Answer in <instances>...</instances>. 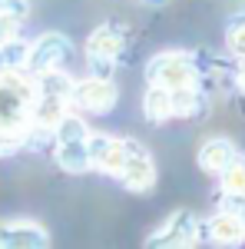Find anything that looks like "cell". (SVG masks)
I'll return each instance as SVG.
<instances>
[{
    "label": "cell",
    "instance_id": "obj_1",
    "mask_svg": "<svg viewBox=\"0 0 245 249\" xmlns=\"http://www.w3.org/2000/svg\"><path fill=\"white\" fill-rule=\"evenodd\" d=\"M33 80L23 70H0V143H14L30 133Z\"/></svg>",
    "mask_w": 245,
    "mask_h": 249
},
{
    "label": "cell",
    "instance_id": "obj_2",
    "mask_svg": "<svg viewBox=\"0 0 245 249\" xmlns=\"http://www.w3.org/2000/svg\"><path fill=\"white\" fill-rule=\"evenodd\" d=\"M146 80L166 87V90H192V87H199V70L189 53L166 50L146 63Z\"/></svg>",
    "mask_w": 245,
    "mask_h": 249
},
{
    "label": "cell",
    "instance_id": "obj_3",
    "mask_svg": "<svg viewBox=\"0 0 245 249\" xmlns=\"http://www.w3.org/2000/svg\"><path fill=\"white\" fill-rule=\"evenodd\" d=\"M70 53H73V47H70V40L63 34H43L27 47L23 73L33 77V73H43V70H57V67H63L70 60Z\"/></svg>",
    "mask_w": 245,
    "mask_h": 249
},
{
    "label": "cell",
    "instance_id": "obj_4",
    "mask_svg": "<svg viewBox=\"0 0 245 249\" xmlns=\"http://www.w3.org/2000/svg\"><path fill=\"white\" fill-rule=\"evenodd\" d=\"M123 43H126V37L113 23H103V27H96L90 34V40H86V60H90L96 77H110L113 73V63L119 57V50H123Z\"/></svg>",
    "mask_w": 245,
    "mask_h": 249
},
{
    "label": "cell",
    "instance_id": "obj_5",
    "mask_svg": "<svg viewBox=\"0 0 245 249\" xmlns=\"http://www.w3.org/2000/svg\"><path fill=\"white\" fill-rule=\"evenodd\" d=\"M116 103V83L110 77H86L76 83L73 80V90H70V107L80 110V113H106L113 110Z\"/></svg>",
    "mask_w": 245,
    "mask_h": 249
},
{
    "label": "cell",
    "instance_id": "obj_6",
    "mask_svg": "<svg viewBox=\"0 0 245 249\" xmlns=\"http://www.w3.org/2000/svg\"><path fill=\"white\" fill-rule=\"evenodd\" d=\"M116 176L123 179V186H126V190H136V193L152 190V183H156V163H152L149 150H146V146H139L136 140H126L123 166H119Z\"/></svg>",
    "mask_w": 245,
    "mask_h": 249
},
{
    "label": "cell",
    "instance_id": "obj_7",
    "mask_svg": "<svg viewBox=\"0 0 245 249\" xmlns=\"http://www.w3.org/2000/svg\"><path fill=\"white\" fill-rule=\"evenodd\" d=\"M199 232H202L199 219L189 210H179L163 223V230L156 232V236L146 239V246H196L199 243Z\"/></svg>",
    "mask_w": 245,
    "mask_h": 249
},
{
    "label": "cell",
    "instance_id": "obj_8",
    "mask_svg": "<svg viewBox=\"0 0 245 249\" xmlns=\"http://www.w3.org/2000/svg\"><path fill=\"white\" fill-rule=\"evenodd\" d=\"M86 146H90V163H93V170H103V173H110V176L119 173L123 153H126V140L106 136V133H93V130H90Z\"/></svg>",
    "mask_w": 245,
    "mask_h": 249
},
{
    "label": "cell",
    "instance_id": "obj_9",
    "mask_svg": "<svg viewBox=\"0 0 245 249\" xmlns=\"http://www.w3.org/2000/svg\"><path fill=\"white\" fill-rule=\"evenodd\" d=\"M0 246H7V249H43V246H50V236L37 223H7V226H0Z\"/></svg>",
    "mask_w": 245,
    "mask_h": 249
},
{
    "label": "cell",
    "instance_id": "obj_10",
    "mask_svg": "<svg viewBox=\"0 0 245 249\" xmlns=\"http://www.w3.org/2000/svg\"><path fill=\"white\" fill-rule=\"evenodd\" d=\"M232 163H239V150H235L229 140L215 136V140L202 143V150H199V166H202L206 173H212V176H222V173H226Z\"/></svg>",
    "mask_w": 245,
    "mask_h": 249
},
{
    "label": "cell",
    "instance_id": "obj_11",
    "mask_svg": "<svg viewBox=\"0 0 245 249\" xmlns=\"http://www.w3.org/2000/svg\"><path fill=\"white\" fill-rule=\"evenodd\" d=\"M53 156H57V166H60V170L73 173V176H80V173H86V170H93L86 140H60L57 150H53Z\"/></svg>",
    "mask_w": 245,
    "mask_h": 249
},
{
    "label": "cell",
    "instance_id": "obj_12",
    "mask_svg": "<svg viewBox=\"0 0 245 249\" xmlns=\"http://www.w3.org/2000/svg\"><path fill=\"white\" fill-rule=\"evenodd\" d=\"M206 232H209V239L219 243V246H235V243H242V239H245L242 219H239L232 210H222L219 216H212L209 226H206Z\"/></svg>",
    "mask_w": 245,
    "mask_h": 249
},
{
    "label": "cell",
    "instance_id": "obj_13",
    "mask_svg": "<svg viewBox=\"0 0 245 249\" xmlns=\"http://www.w3.org/2000/svg\"><path fill=\"white\" fill-rule=\"evenodd\" d=\"M143 110H146V120H152V123L172 120V90L159 87V83H149L146 100H143Z\"/></svg>",
    "mask_w": 245,
    "mask_h": 249
},
{
    "label": "cell",
    "instance_id": "obj_14",
    "mask_svg": "<svg viewBox=\"0 0 245 249\" xmlns=\"http://www.w3.org/2000/svg\"><path fill=\"white\" fill-rule=\"evenodd\" d=\"M90 136V126H86V120H83V113L80 110H66V113L57 120V126H53V140H86Z\"/></svg>",
    "mask_w": 245,
    "mask_h": 249
},
{
    "label": "cell",
    "instance_id": "obj_15",
    "mask_svg": "<svg viewBox=\"0 0 245 249\" xmlns=\"http://www.w3.org/2000/svg\"><path fill=\"white\" fill-rule=\"evenodd\" d=\"M27 47L23 40L10 37L0 43V70H23V60H27Z\"/></svg>",
    "mask_w": 245,
    "mask_h": 249
},
{
    "label": "cell",
    "instance_id": "obj_16",
    "mask_svg": "<svg viewBox=\"0 0 245 249\" xmlns=\"http://www.w3.org/2000/svg\"><path fill=\"white\" fill-rule=\"evenodd\" d=\"M219 179H222V193H226V196H245V163L242 160L232 163Z\"/></svg>",
    "mask_w": 245,
    "mask_h": 249
},
{
    "label": "cell",
    "instance_id": "obj_17",
    "mask_svg": "<svg viewBox=\"0 0 245 249\" xmlns=\"http://www.w3.org/2000/svg\"><path fill=\"white\" fill-rule=\"evenodd\" d=\"M226 40H229V50L242 60L245 57V20H242V23H235V27H229V37Z\"/></svg>",
    "mask_w": 245,
    "mask_h": 249
},
{
    "label": "cell",
    "instance_id": "obj_18",
    "mask_svg": "<svg viewBox=\"0 0 245 249\" xmlns=\"http://www.w3.org/2000/svg\"><path fill=\"white\" fill-rule=\"evenodd\" d=\"M0 14L3 17H14V20H23L30 14V3L27 0H0Z\"/></svg>",
    "mask_w": 245,
    "mask_h": 249
},
{
    "label": "cell",
    "instance_id": "obj_19",
    "mask_svg": "<svg viewBox=\"0 0 245 249\" xmlns=\"http://www.w3.org/2000/svg\"><path fill=\"white\" fill-rule=\"evenodd\" d=\"M17 23H20V20L3 17V14H0V43H3V40H10V37H17Z\"/></svg>",
    "mask_w": 245,
    "mask_h": 249
},
{
    "label": "cell",
    "instance_id": "obj_20",
    "mask_svg": "<svg viewBox=\"0 0 245 249\" xmlns=\"http://www.w3.org/2000/svg\"><path fill=\"white\" fill-rule=\"evenodd\" d=\"M229 199V210L235 213L239 219H242V226H245V196H226Z\"/></svg>",
    "mask_w": 245,
    "mask_h": 249
},
{
    "label": "cell",
    "instance_id": "obj_21",
    "mask_svg": "<svg viewBox=\"0 0 245 249\" xmlns=\"http://www.w3.org/2000/svg\"><path fill=\"white\" fill-rule=\"evenodd\" d=\"M239 87H245V57H242V63H239Z\"/></svg>",
    "mask_w": 245,
    "mask_h": 249
}]
</instances>
